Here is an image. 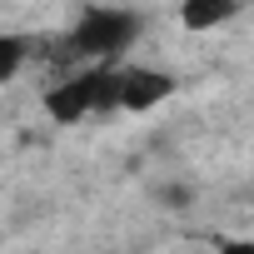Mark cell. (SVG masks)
Listing matches in <instances>:
<instances>
[{
    "mask_svg": "<svg viewBox=\"0 0 254 254\" xmlns=\"http://www.w3.org/2000/svg\"><path fill=\"white\" fill-rule=\"evenodd\" d=\"M140 15L125 10V5H95L80 15V25L70 30V50L75 55H90V60H110L120 50H130L140 40Z\"/></svg>",
    "mask_w": 254,
    "mask_h": 254,
    "instance_id": "6da1fadb",
    "label": "cell"
},
{
    "mask_svg": "<svg viewBox=\"0 0 254 254\" xmlns=\"http://www.w3.org/2000/svg\"><path fill=\"white\" fill-rule=\"evenodd\" d=\"M155 199H160V204H170V209H190V199H194V194H190L185 185H165Z\"/></svg>",
    "mask_w": 254,
    "mask_h": 254,
    "instance_id": "8992f818",
    "label": "cell"
},
{
    "mask_svg": "<svg viewBox=\"0 0 254 254\" xmlns=\"http://www.w3.org/2000/svg\"><path fill=\"white\" fill-rule=\"evenodd\" d=\"M45 110L55 125H80L85 115H100V70H80V75H65L60 85H50Z\"/></svg>",
    "mask_w": 254,
    "mask_h": 254,
    "instance_id": "7a4b0ae2",
    "label": "cell"
},
{
    "mask_svg": "<svg viewBox=\"0 0 254 254\" xmlns=\"http://www.w3.org/2000/svg\"><path fill=\"white\" fill-rule=\"evenodd\" d=\"M170 95H175V75H170V70H150V65L120 70V110L145 115V110L165 105Z\"/></svg>",
    "mask_w": 254,
    "mask_h": 254,
    "instance_id": "3957f363",
    "label": "cell"
},
{
    "mask_svg": "<svg viewBox=\"0 0 254 254\" xmlns=\"http://www.w3.org/2000/svg\"><path fill=\"white\" fill-rule=\"evenodd\" d=\"M25 55H30V40L25 35H0V80H15L20 75V65H25Z\"/></svg>",
    "mask_w": 254,
    "mask_h": 254,
    "instance_id": "5b68a950",
    "label": "cell"
},
{
    "mask_svg": "<svg viewBox=\"0 0 254 254\" xmlns=\"http://www.w3.org/2000/svg\"><path fill=\"white\" fill-rule=\"evenodd\" d=\"M239 15V0H180V25L185 30H214Z\"/></svg>",
    "mask_w": 254,
    "mask_h": 254,
    "instance_id": "277c9868",
    "label": "cell"
},
{
    "mask_svg": "<svg viewBox=\"0 0 254 254\" xmlns=\"http://www.w3.org/2000/svg\"><path fill=\"white\" fill-rule=\"evenodd\" d=\"M219 254H254V239H219Z\"/></svg>",
    "mask_w": 254,
    "mask_h": 254,
    "instance_id": "52a82bcc",
    "label": "cell"
}]
</instances>
